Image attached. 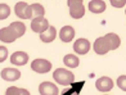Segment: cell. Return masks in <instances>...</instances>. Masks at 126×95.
<instances>
[{"instance_id": "obj_1", "label": "cell", "mask_w": 126, "mask_h": 95, "mask_svg": "<svg viewBox=\"0 0 126 95\" xmlns=\"http://www.w3.org/2000/svg\"><path fill=\"white\" fill-rule=\"evenodd\" d=\"M53 79L62 86H68L75 81V75L66 68H58L53 72Z\"/></svg>"}, {"instance_id": "obj_2", "label": "cell", "mask_w": 126, "mask_h": 95, "mask_svg": "<svg viewBox=\"0 0 126 95\" xmlns=\"http://www.w3.org/2000/svg\"><path fill=\"white\" fill-rule=\"evenodd\" d=\"M14 12L17 17L22 19H30L32 18V12H31V5H28L25 1H18L14 7Z\"/></svg>"}, {"instance_id": "obj_3", "label": "cell", "mask_w": 126, "mask_h": 95, "mask_svg": "<svg viewBox=\"0 0 126 95\" xmlns=\"http://www.w3.org/2000/svg\"><path fill=\"white\" fill-rule=\"evenodd\" d=\"M31 68H32V71L37 72V73H47V72H49L51 69V63L49 62L48 59L39 58V59L32 60Z\"/></svg>"}, {"instance_id": "obj_4", "label": "cell", "mask_w": 126, "mask_h": 95, "mask_svg": "<svg viewBox=\"0 0 126 95\" xmlns=\"http://www.w3.org/2000/svg\"><path fill=\"white\" fill-rule=\"evenodd\" d=\"M49 27V22L47 18L44 17H37V18H32L31 21V30L33 32H37V33H41L44 32Z\"/></svg>"}, {"instance_id": "obj_5", "label": "cell", "mask_w": 126, "mask_h": 95, "mask_svg": "<svg viewBox=\"0 0 126 95\" xmlns=\"http://www.w3.org/2000/svg\"><path fill=\"white\" fill-rule=\"evenodd\" d=\"M39 93L41 95H58V87H57V85L53 82L45 81V82L40 83Z\"/></svg>"}, {"instance_id": "obj_6", "label": "cell", "mask_w": 126, "mask_h": 95, "mask_svg": "<svg viewBox=\"0 0 126 95\" xmlns=\"http://www.w3.org/2000/svg\"><path fill=\"white\" fill-rule=\"evenodd\" d=\"M93 48H94V52L96 54H99V55H104V54H107L108 52H110V46H108V42H107L104 36L96 39Z\"/></svg>"}, {"instance_id": "obj_7", "label": "cell", "mask_w": 126, "mask_h": 95, "mask_svg": "<svg viewBox=\"0 0 126 95\" xmlns=\"http://www.w3.org/2000/svg\"><path fill=\"white\" fill-rule=\"evenodd\" d=\"M95 87L98 89L99 91L107 93V91L112 90V87H113V81L110 79V77L103 76V77H100V79L96 80V82H95Z\"/></svg>"}, {"instance_id": "obj_8", "label": "cell", "mask_w": 126, "mask_h": 95, "mask_svg": "<svg viewBox=\"0 0 126 95\" xmlns=\"http://www.w3.org/2000/svg\"><path fill=\"white\" fill-rule=\"evenodd\" d=\"M73 50L80 55L86 54L90 50V41L86 40V39H79V40H76L75 44H73Z\"/></svg>"}, {"instance_id": "obj_9", "label": "cell", "mask_w": 126, "mask_h": 95, "mask_svg": "<svg viewBox=\"0 0 126 95\" xmlns=\"http://www.w3.org/2000/svg\"><path fill=\"white\" fill-rule=\"evenodd\" d=\"M28 62V54L25 52H16L10 55V63L14 66H25Z\"/></svg>"}, {"instance_id": "obj_10", "label": "cell", "mask_w": 126, "mask_h": 95, "mask_svg": "<svg viewBox=\"0 0 126 95\" xmlns=\"http://www.w3.org/2000/svg\"><path fill=\"white\" fill-rule=\"evenodd\" d=\"M21 77V71L17 68H4L1 71V79L5 81H16Z\"/></svg>"}, {"instance_id": "obj_11", "label": "cell", "mask_w": 126, "mask_h": 95, "mask_svg": "<svg viewBox=\"0 0 126 95\" xmlns=\"http://www.w3.org/2000/svg\"><path fill=\"white\" fill-rule=\"evenodd\" d=\"M75 37V30L71 26H64L62 27V30L59 31V39L63 42H70Z\"/></svg>"}, {"instance_id": "obj_12", "label": "cell", "mask_w": 126, "mask_h": 95, "mask_svg": "<svg viewBox=\"0 0 126 95\" xmlns=\"http://www.w3.org/2000/svg\"><path fill=\"white\" fill-rule=\"evenodd\" d=\"M57 37V30L53 26H49L44 32L40 33V40L43 42H51Z\"/></svg>"}, {"instance_id": "obj_13", "label": "cell", "mask_w": 126, "mask_h": 95, "mask_svg": "<svg viewBox=\"0 0 126 95\" xmlns=\"http://www.w3.org/2000/svg\"><path fill=\"white\" fill-rule=\"evenodd\" d=\"M89 10L95 14L103 13L106 10V3L103 0H91L89 3Z\"/></svg>"}, {"instance_id": "obj_14", "label": "cell", "mask_w": 126, "mask_h": 95, "mask_svg": "<svg viewBox=\"0 0 126 95\" xmlns=\"http://www.w3.org/2000/svg\"><path fill=\"white\" fill-rule=\"evenodd\" d=\"M0 40L3 42H13L17 40V37L9 27H4L0 30Z\"/></svg>"}, {"instance_id": "obj_15", "label": "cell", "mask_w": 126, "mask_h": 95, "mask_svg": "<svg viewBox=\"0 0 126 95\" xmlns=\"http://www.w3.org/2000/svg\"><path fill=\"white\" fill-rule=\"evenodd\" d=\"M106 37V40L108 42V46H110V50H114V49H117L120 46V44H121V40H120V37L118 35H116V33H107V35L104 36Z\"/></svg>"}, {"instance_id": "obj_16", "label": "cell", "mask_w": 126, "mask_h": 95, "mask_svg": "<svg viewBox=\"0 0 126 95\" xmlns=\"http://www.w3.org/2000/svg\"><path fill=\"white\" fill-rule=\"evenodd\" d=\"M9 28L13 31V33L16 35L17 39L21 37V36H23L25 32H26V26L22 23V22H12L10 26H9Z\"/></svg>"}, {"instance_id": "obj_17", "label": "cell", "mask_w": 126, "mask_h": 95, "mask_svg": "<svg viewBox=\"0 0 126 95\" xmlns=\"http://www.w3.org/2000/svg\"><path fill=\"white\" fill-rule=\"evenodd\" d=\"M63 63H64L68 68H76L80 64V59L73 54H67L64 58H63Z\"/></svg>"}, {"instance_id": "obj_18", "label": "cell", "mask_w": 126, "mask_h": 95, "mask_svg": "<svg viewBox=\"0 0 126 95\" xmlns=\"http://www.w3.org/2000/svg\"><path fill=\"white\" fill-rule=\"evenodd\" d=\"M70 14H71L72 18H75V19L82 18L84 14H85V7L82 4L76 5V7H72V8H70Z\"/></svg>"}, {"instance_id": "obj_19", "label": "cell", "mask_w": 126, "mask_h": 95, "mask_svg": "<svg viewBox=\"0 0 126 95\" xmlns=\"http://www.w3.org/2000/svg\"><path fill=\"white\" fill-rule=\"evenodd\" d=\"M31 12H32V18H37V17H44L45 9L41 4H32Z\"/></svg>"}, {"instance_id": "obj_20", "label": "cell", "mask_w": 126, "mask_h": 95, "mask_svg": "<svg viewBox=\"0 0 126 95\" xmlns=\"http://www.w3.org/2000/svg\"><path fill=\"white\" fill-rule=\"evenodd\" d=\"M9 15H10V8L8 7L7 4L1 3V4H0V21L8 18Z\"/></svg>"}, {"instance_id": "obj_21", "label": "cell", "mask_w": 126, "mask_h": 95, "mask_svg": "<svg viewBox=\"0 0 126 95\" xmlns=\"http://www.w3.org/2000/svg\"><path fill=\"white\" fill-rule=\"evenodd\" d=\"M117 86L121 89V90L126 91V75H122L117 79Z\"/></svg>"}, {"instance_id": "obj_22", "label": "cell", "mask_w": 126, "mask_h": 95, "mask_svg": "<svg viewBox=\"0 0 126 95\" xmlns=\"http://www.w3.org/2000/svg\"><path fill=\"white\" fill-rule=\"evenodd\" d=\"M8 58V49L5 46H0V63H3Z\"/></svg>"}, {"instance_id": "obj_23", "label": "cell", "mask_w": 126, "mask_h": 95, "mask_svg": "<svg viewBox=\"0 0 126 95\" xmlns=\"http://www.w3.org/2000/svg\"><path fill=\"white\" fill-rule=\"evenodd\" d=\"M5 95H19V87H16V86H10L8 87Z\"/></svg>"}, {"instance_id": "obj_24", "label": "cell", "mask_w": 126, "mask_h": 95, "mask_svg": "<svg viewBox=\"0 0 126 95\" xmlns=\"http://www.w3.org/2000/svg\"><path fill=\"white\" fill-rule=\"evenodd\" d=\"M110 1L114 8H121L124 5H126V0H110Z\"/></svg>"}, {"instance_id": "obj_25", "label": "cell", "mask_w": 126, "mask_h": 95, "mask_svg": "<svg viewBox=\"0 0 126 95\" xmlns=\"http://www.w3.org/2000/svg\"><path fill=\"white\" fill-rule=\"evenodd\" d=\"M82 1L84 0H67V5H68V8H72V7L82 4Z\"/></svg>"}, {"instance_id": "obj_26", "label": "cell", "mask_w": 126, "mask_h": 95, "mask_svg": "<svg viewBox=\"0 0 126 95\" xmlns=\"http://www.w3.org/2000/svg\"><path fill=\"white\" fill-rule=\"evenodd\" d=\"M19 95H30V93L26 89H19Z\"/></svg>"}, {"instance_id": "obj_27", "label": "cell", "mask_w": 126, "mask_h": 95, "mask_svg": "<svg viewBox=\"0 0 126 95\" xmlns=\"http://www.w3.org/2000/svg\"><path fill=\"white\" fill-rule=\"evenodd\" d=\"M72 95H79V91H76V93H73Z\"/></svg>"}, {"instance_id": "obj_28", "label": "cell", "mask_w": 126, "mask_h": 95, "mask_svg": "<svg viewBox=\"0 0 126 95\" xmlns=\"http://www.w3.org/2000/svg\"><path fill=\"white\" fill-rule=\"evenodd\" d=\"M125 13H126V10H125Z\"/></svg>"}]
</instances>
